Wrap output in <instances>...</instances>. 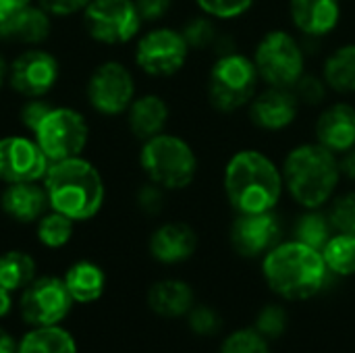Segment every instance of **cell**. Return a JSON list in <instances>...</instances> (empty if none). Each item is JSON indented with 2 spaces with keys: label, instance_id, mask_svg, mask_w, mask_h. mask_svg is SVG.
I'll return each instance as SVG.
<instances>
[{
  "label": "cell",
  "instance_id": "b9f144b4",
  "mask_svg": "<svg viewBox=\"0 0 355 353\" xmlns=\"http://www.w3.org/2000/svg\"><path fill=\"white\" fill-rule=\"evenodd\" d=\"M339 166H341L343 181L355 183V146L352 150H347L345 154L339 156Z\"/></svg>",
  "mask_w": 355,
  "mask_h": 353
},
{
  "label": "cell",
  "instance_id": "1f68e13d",
  "mask_svg": "<svg viewBox=\"0 0 355 353\" xmlns=\"http://www.w3.org/2000/svg\"><path fill=\"white\" fill-rule=\"evenodd\" d=\"M327 214L335 233L355 235V189H339L327 206Z\"/></svg>",
  "mask_w": 355,
  "mask_h": 353
},
{
  "label": "cell",
  "instance_id": "4fadbf2b",
  "mask_svg": "<svg viewBox=\"0 0 355 353\" xmlns=\"http://www.w3.org/2000/svg\"><path fill=\"white\" fill-rule=\"evenodd\" d=\"M304 106L297 100L293 87H275V85H262L250 106L245 108L250 123L262 131V133H285L289 131Z\"/></svg>",
  "mask_w": 355,
  "mask_h": 353
},
{
  "label": "cell",
  "instance_id": "d590c367",
  "mask_svg": "<svg viewBox=\"0 0 355 353\" xmlns=\"http://www.w3.org/2000/svg\"><path fill=\"white\" fill-rule=\"evenodd\" d=\"M266 341L268 339H277L285 333L287 329V312L283 306L270 304L266 308L260 310L258 318H256V327H254Z\"/></svg>",
  "mask_w": 355,
  "mask_h": 353
},
{
  "label": "cell",
  "instance_id": "8fae6325",
  "mask_svg": "<svg viewBox=\"0 0 355 353\" xmlns=\"http://www.w3.org/2000/svg\"><path fill=\"white\" fill-rule=\"evenodd\" d=\"M73 304L62 279L37 277L23 289L19 310L23 320L31 327H54L69 316Z\"/></svg>",
  "mask_w": 355,
  "mask_h": 353
},
{
  "label": "cell",
  "instance_id": "ba28073f",
  "mask_svg": "<svg viewBox=\"0 0 355 353\" xmlns=\"http://www.w3.org/2000/svg\"><path fill=\"white\" fill-rule=\"evenodd\" d=\"M191 56V48L185 42L181 29L158 25L137 37L135 64L150 77H175L181 73Z\"/></svg>",
  "mask_w": 355,
  "mask_h": 353
},
{
  "label": "cell",
  "instance_id": "5bb4252c",
  "mask_svg": "<svg viewBox=\"0 0 355 353\" xmlns=\"http://www.w3.org/2000/svg\"><path fill=\"white\" fill-rule=\"evenodd\" d=\"M279 241H283V223L277 210L235 214L229 227V243L241 258H264Z\"/></svg>",
  "mask_w": 355,
  "mask_h": 353
},
{
  "label": "cell",
  "instance_id": "7402d4cb",
  "mask_svg": "<svg viewBox=\"0 0 355 353\" xmlns=\"http://www.w3.org/2000/svg\"><path fill=\"white\" fill-rule=\"evenodd\" d=\"M331 94L355 96V42H341L322 58L320 71Z\"/></svg>",
  "mask_w": 355,
  "mask_h": 353
},
{
  "label": "cell",
  "instance_id": "f546056e",
  "mask_svg": "<svg viewBox=\"0 0 355 353\" xmlns=\"http://www.w3.org/2000/svg\"><path fill=\"white\" fill-rule=\"evenodd\" d=\"M220 31H223L220 21H216L200 10H198V15L189 17L181 25V33H183L185 42L189 44L191 52H206V50L212 52Z\"/></svg>",
  "mask_w": 355,
  "mask_h": 353
},
{
  "label": "cell",
  "instance_id": "7a4b0ae2",
  "mask_svg": "<svg viewBox=\"0 0 355 353\" xmlns=\"http://www.w3.org/2000/svg\"><path fill=\"white\" fill-rule=\"evenodd\" d=\"M285 196L302 210L327 208L339 193L343 175L339 156L318 141H300L281 160Z\"/></svg>",
  "mask_w": 355,
  "mask_h": 353
},
{
  "label": "cell",
  "instance_id": "74e56055",
  "mask_svg": "<svg viewBox=\"0 0 355 353\" xmlns=\"http://www.w3.org/2000/svg\"><path fill=\"white\" fill-rule=\"evenodd\" d=\"M187 318H189V329L198 335H214L220 329V316L210 306H193Z\"/></svg>",
  "mask_w": 355,
  "mask_h": 353
},
{
  "label": "cell",
  "instance_id": "f1b7e54d",
  "mask_svg": "<svg viewBox=\"0 0 355 353\" xmlns=\"http://www.w3.org/2000/svg\"><path fill=\"white\" fill-rule=\"evenodd\" d=\"M322 258L329 273L339 277L355 275V235L333 233V237L322 248Z\"/></svg>",
  "mask_w": 355,
  "mask_h": 353
},
{
  "label": "cell",
  "instance_id": "4dcf8cb0",
  "mask_svg": "<svg viewBox=\"0 0 355 353\" xmlns=\"http://www.w3.org/2000/svg\"><path fill=\"white\" fill-rule=\"evenodd\" d=\"M73 229H75V221H71L69 216H64L56 210H50L37 221L35 233H37V239L44 248L58 250L71 241Z\"/></svg>",
  "mask_w": 355,
  "mask_h": 353
},
{
  "label": "cell",
  "instance_id": "d6986e66",
  "mask_svg": "<svg viewBox=\"0 0 355 353\" xmlns=\"http://www.w3.org/2000/svg\"><path fill=\"white\" fill-rule=\"evenodd\" d=\"M150 254L160 264H181L198 250V233L189 223L168 221L150 235Z\"/></svg>",
  "mask_w": 355,
  "mask_h": 353
},
{
  "label": "cell",
  "instance_id": "f6af8a7d",
  "mask_svg": "<svg viewBox=\"0 0 355 353\" xmlns=\"http://www.w3.org/2000/svg\"><path fill=\"white\" fill-rule=\"evenodd\" d=\"M8 79V67H6V62H4V58L0 56V87L4 85V81Z\"/></svg>",
  "mask_w": 355,
  "mask_h": 353
},
{
  "label": "cell",
  "instance_id": "44dd1931",
  "mask_svg": "<svg viewBox=\"0 0 355 353\" xmlns=\"http://www.w3.org/2000/svg\"><path fill=\"white\" fill-rule=\"evenodd\" d=\"M168 119H171L168 102L158 94L135 96V100L127 108V125L131 133L141 141L162 133L168 125Z\"/></svg>",
  "mask_w": 355,
  "mask_h": 353
},
{
  "label": "cell",
  "instance_id": "8d00e7d4",
  "mask_svg": "<svg viewBox=\"0 0 355 353\" xmlns=\"http://www.w3.org/2000/svg\"><path fill=\"white\" fill-rule=\"evenodd\" d=\"M166 189H162L160 185L152 183V181H146L139 185L137 193H135V204L137 208L148 214V216H158L162 210H164V204H166Z\"/></svg>",
  "mask_w": 355,
  "mask_h": 353
},
{
  "label": "cell",
  "instance_id": "277c9868",
  "mask_svg": "<svg viewBox=\"0 0 355 353\" xmlns=\"http://www.w3.org/2000/svg\"><path fill=\"white\" fill-rule=\"evenodd\" d=\"M44 187L50 210H56L75 223L94 218L106 198V185L100 171L81 156L50 162Z\"/></svg>",
  "mask_w": 355,
  "mask_h": 353
},
{
  "label": "cell",
  "instance_id": "7c38bea8",
  "mask_svg": "<svg viewBox=\"0 0 355 353\" xmlns=\"http://www.w3.org/2000/svg\"><path fill=\"white\" fill-rule=\"evenodd\" d=\"M135 100V77L119 60H106L94 69L87 81V102L104 117L127 112Z\"/></svg>",
  "mask_w": 355,
  "mask_h": 353
},
{
  "label": "cell",
  "instance_id": "6da1fadb",
  "mask_svg": "<svg viewBox=\"0 0 355 353\" xmlns=\"http://www.w3.org/2000/svg\"><path fill=\"white\" fill-rule=\"evenodd\" d=\"M220 187L235 214L272 212L285 196L281 162L260 148H239L223 164Z\"/></svg>",
  "mask_w": 355,
  "mask_h": 353
},
{
  "label": "cell",
  "instance_id": "7bdbcfd3",
  "mask_svg": "<svg viewBox=\"0 0 355 353\" xmlns=\"http://www.w3.org/2000/svg\"><path fill=\"white\" fill-rule=\"evenodd\" d=\"M17 345H19V341H15L10 337V333L0 329V353H17Z\"/></svg>",
  "mask_w": 355,
  "mask_h": 353
},
{
  "label": "cell",
  "instance_id": "9a60e30c",
  "mask_svg": "<svg viewBox=\"0 0 355 353\" xmlns=\"http://www.w3.org/2000/svg\"><path fill=\"white\" fill-rule=\"evenodd\" d=\"M60 64L54 54L42 48L21 52L8 67V83L25 98H44L58 81Z\"/></svg>",
  "mask_w": 355,
  "mask_h": 353
},
{
  "label": "cell",
  "instance_id": "484cf974",
  "mask_svg": "<svg viewBox=\"0 0 355 353\" xmlns=\"http://www.w3.org/2000/svg\"><path fill=\"white\" fill-rule=\"evenodd\" d=\"M17 353H77V343L62 327H33L19 341Z\"/></svg>",
  "mask_w": 355,
  "mask_h": 353
},
{
  "label": "cell",
  "instance_id": "3957f363",
  "mask_svg": "<svg viewBox=\"0 0 355 353\" xmlns=\"http://www.w3.org/2000/svg\"><path fill=\"white\" fill-rule=\"evenodd\" d=\"M262 277L268 289L279 298L304 302L324 287L329 268L320 250L291 237L279 241L262 258Z\"/></svg>",
  "mask_w": 355,
  "mask_h": 353
},
{
  "label": "cell",
  "instance_id": "ee69618b",
  "mask_svg": "<svg viewBox=\"0 0 355 353\" xmlns=\"http://www.w3.org/2000/svg\"><path fill=\"white\" fill-rule=\"evenodd\" d=\"M10 308H12V291L0 285V318H4L10 312Z\"/></svg>",
  "mask_w": 355,
  "mask_h": 353
},
{
  "label": "cell",
  "instance_id": "2e32d148",
  "mask_svg": "<svg viewBox=\"0 0 355 353\" xmlns=\"http://www.w3.org/2000/svg\"><path fill=\"white\" fill-rule=\"evenodd\" d=\"M50 160L35 139L23 135H6L0 139V181L27 183L44 181Z\"/></svg>",
  "mask_w": 355,
  "mask_h": 353
},
{
  "label": "cell",
  "instance_id": "52a82bcc",
  "mask_svg": "<svg viewBox=\"0 0 355 353\" xmlns=\"http://www.w3.org/2000/svg\"><path fill=\"white\" fill-rule=\"evenodd\" d=\"M250 54L262 85L293 87L308 71V44L287 27L266 29Z\"/></svg>",
  "mask_w": 355,
  "mask_h": 353
},
{
  "label": "cell",
  "instance_id": "603a6c76",
  "mask_svg": "<svg viewBox=\"0 0 355 353\" xmlns=\"http://www.w3.org/2000/svg\"><path fill=\"white\" fill-rule=\"evenodd\" d=\"M148 306L162 318L187 316L193 308V289L181 279L156 281L148 291Z\"/></svg>",
  "mask_w": 355,
  "mask_h": 353
},
{
  "label": "cell",
  "instance_id": "d4e9b609",
  "mask_svg": "<svg viewBox=\"0 0 355 353\" xmlns=\"http://www.w3.org/2000/svg\"><path fill=\"white\" fill-rule=\"evenodd\" d=\"M64 285L75 304H92L98 302L106 289V275L104 270L89 260L75 262L64 273Z\"/></svg>",
  "mask_w": 355,
  "mask_h": 353
},
{
  "label": "cell",
  "instance_id": "ffe728a7",
  "mask_svg": "<svg viewBox=\"0 0 355 353\" xmlns=\"http://www.w3.org/2000/svg\"><path fill=\"white\" fill-rule=\"evenodd\" d=\"M0 208L17 223H37L48 212L50 202L40 181L8 183L0 196Z\"/></svg>",
  "mask_w": 355,
  "mask_h": 353
},
{
  "label": "cell",
  "instance_id": "30bf717a",
  "mask_svg": "<svg viewBox=\"0 0 355 353\" xmlns=\"http://www.w3.org/2000/svg\"><path fill=\"white\" fill-rule=\"evenodd\" d=\"M83 23L87 33L106 46L135 40L144 25L135 0H89L83 8Z\"/></svg>",
  "mask_w": 355,
  "mask_h": 353
},
{
  "label": "cell",
  "instance_id": "83f0119b",
  "mask_svg": "<svg viewBox=\"0 0 355 353\" xmlns=\"http://www.w3.org/2000/svg\"><path fill=\"white\" fill-rule=\"evenodd\" d=\"M35 279V260L21 250L0 256V285L8 291H23Z\"/></svg>",
  "mask_w": 355,
  "mask_h": 353
},
{
  "label": "cell",
  "instance_id": "836d02e7",
  "mask_svg": "<svg viewBox=\"0 0 355 353\" xmlns=\"http://www.w3.org/2000/svg\"><path fill=\"white\" fill-rule=\"evenodd\" d=\"M200 12H206L208 17L229 23L245 17L258 0H193Z\"/></svg>",
  "mask_w": 355,
  "mask_h": 353
},
{
  "label": "cell",
  "instance_id": "e0dca14e",
  "mask_svg": "<svg viewBox=\"0 0 355 353\" xmlns=\"http://www.w3.org/2000/svg\"><path fill=\"white\" fill-rule=\"evenodd\" d=\"M291 29L308 44L333 35L343 21L341 0H287Z\"/></svg>",
  "mask_w": 355,
  "mask_h": 353
},
{
  "label": "cell",
  "instance_id": "f35d334b",
  "mask_svg": "<svg viewBox=\"0 0 355 353\" xmlns=\"http://www.w3.org/2000/svg\"><path fill=\"white\" fill-rule=\"evenodd\" d=\"M52 108L54 106L48 100H44V98H27V102L23 104V108L19 112L23 127L33 133Z\"/></svg>",
  "mask_w": 355,
  "mask_h": 353
},
{
  "label": "cell",
  "instance_id": "5b68a950",
  "mask_svg": "<svg viewBox=\"0 0 355 353\" xmlns=\"http://www.w3.org/2000/svg\"><path fill=\"white\" fill-rule=\"evenodd\" d=\"M262 87L252 54L233 50L216 54L206 75V100L218 114L245 110Z\"/></svg>",
  "mask_w": 355,
  "mask_h": 353
},
{
  "label": "cell",
  "instance_id": "ab89813d",
  "mask_svg": "<svg viewBox=\"0 0 355 353\" xmlns=\"http://www.w3.org/2000/svg\"><path fill=\"white\" fill-rule=\"evenodd\" d=\"M135 6L139 10L141 21L156 23V21L164 19L171 12L173 0H135Z\"/></svg>",
  "mask_w": 355,
  "mask_h": 353
},
{
  "label": "cell",
  "instance_id": "cb8c5ba5",
  "mask_svg": "<svg viewBox=\"0 0 355 353\" xmlns=\"http://www.w3.org/2000/svg\"><path fill=\"white\" fill-rule=\"evenodd\" d=\"M50 12L44 10L40 4H23L17 8L8 29L4 31V40H12V42H21V44H42L48 40L50 35Z\"/></svg>",
  "mask_w": 355,
  "mask_h": 353
},
{
  "label": "cell",
  "instance_id": "9c48e42d",
  "mask_svg": "<svg viewBox=\"0 0 355 353\" xmlns=\"http://www.w3.org/2000/svg\"><path fill=\"white\" fill-rule=\"evenodd\" d=\"M33 135L46 158L50 162H58L81 156L89 137V125L79 110L54 106Z\"/></svg>",
  "mask_w": 355,
  "mask_h": 353
},
{
  "label": "cell",
  "instance_id": "ac0fdd59",
  "mask_svg": "<svg viewBox=\"0 0 355 353\" xmlns=\"http://www.w3.org/2000/svg\"><path fill=\"white\" fill-rule=\"evenodd\" d=\"M312 139L341 156L355 146V104L347 100H329L318 108L312 125Z\"/></svg>",
  "mask_w": 355,
  "mask_h": 353
},
{
  "label": "cell",
  "instance_id": "8992f818",
  "mask_svg": "<svg viewBox=\"0 0 355 353\" xmlns=\"http://www.w3.org/2000/svg\"><path fill=\"white\" fill-rule=\"evenodd\" d=\"M139 166L148 181L166 191H183L193 185L200 171V160L193 146L185 137L162 131L141 141Z\"/></svg>",
  "mask_w": 355,
  "mask_h": 353
},
{
  "label": "cell",
  "instance_id": "d6a6232c",
  "mask_svg": "<svg viewBox=\"0 0 355 353\" xmlns=\"http://www.w3.org/2000/svg\"><path fill=\"white\" fill-rule=\"evenodd\" d=\"M293 92L304 108H320L329 102V96H331V89L327 81L322 79V75L310 73V71L302 75V79L293 85Z\"/></svg>",
  "mask_w": 355,
  "mask_h": 353
},
{
  "label": "cell",
  "instance_id": "bcb514c9",
  "mask_svg": "<svg viewBox=\"0 0 355 353\" xmlns=\"http://www.w3.org/2000/svg\"><path fill=\"white\" fill-rule=\"evenodd\" d=\"M31 0H0V4H6V6H23V4H29Z\"/></svg>",
  "mask_w": 355,
  "mask_h": 353
},
{
  "label": "cell",
  "instance_id": "e575fe53",
  "mask_svg": "<svg viewBox=\"0 0 355 353\" xmlns=\"http://www.w3.org/2000/svg\"><path fill=\"white\" fill-rule=\"evenodd\" d=\"M220 353H272L268 341L256 331V329H241L231 333L223 347Z\"/></svg>",
  "mask_w": 355,
  "mask_h": 353
},
{
  "label": "cell",
  "instance_id": "60d3db41",
  "mask_svg": "<svg viewBox=\"0 0 355 353\" xmlns=\"http://www.w3.org/2000/svg\"><path fill=\"white\" fill-rule=\"evenodd\" d=\"M37 2L44 10H48L50 15H56V17L75 15L89 4V0H37Z\"/></svg>",
  "mask_w": 355,
  "mask_h": 353
},
{
  "label": "cell",
  "instance_id": "4316f807",
  "mask_svg": "<svg viewBox=\"0 0 355 353\" xmlns=\"http://www.w3.org/2000/svg\"><path fill=\"white\" fill-rule=\"evenodd\" d=\"M293 239L320 250L327 246V241L333 237V227L327 214V208H316V210H302L291 227Z\"/></svg>",
  "mask_w": 355,
  "mask_h": 353
}]
</instances>
